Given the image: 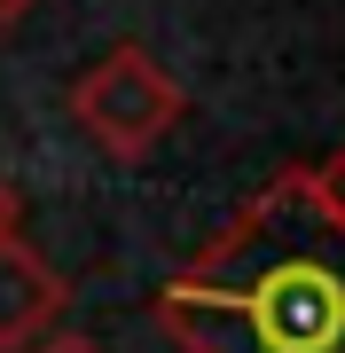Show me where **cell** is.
<instances>
[{
	"mask_svg": "<svg viewBox=\"0 0 345 353\" xmlns=\"http://www.w3.org/2000/svg\"><path fill=\"white\" fill-rule=\"evenodd\" d=\"M32 353H103V345H94V338H63V330H55V338H39Z\"/></svg>",
	"mask_w": 345,
	"mask_h": 353,
	"instance_id": "8992f818",
	"label": "cell"
},
{
	"mask_svg": "<svg viewBox=\"0 0 345 353\" xmlns=\"http://www.w3.org/2000/svg\"><path fill=\"white\" fill-rule=\"evenodd\" d=\"M306 181H314L322 212H330V220L345 228V150H330V165H306Z\"/></svg>",
	"mask_w": 345,
	"mask_h": 353,
	"instance_id": "277c9868",
	"label": "cell"
},
{
	"mask_svg": "<svg viewBox=\"0 0 345 353\" xmlns=\"http://www.w3.org/2000/svg\"><path fill=\"white\" fill-rule=\"evenodd\" d=\"M16 228H24V196H16V181L0 173V236H16Z\"/></svg>",
	"mask_w": 345,
	"mask_h": 353,
	"instance_id": "5b68a950",
	"label": "cell"
},
{
	"mask_svg": "<svg viewBox=\"0 0 345 353\" xmlns=\"http://www.w3.org/2000/svg\"><path fill=\"white\" fill-rule=\"evenodd\" d=\"M157 330L180 353H345V228L306 165H282L157 290Z\"/></svg>",
	"mask_w": 345,
	"mask_h": 353,
	"instance_id": "6da1fadb",
	"label": "cell"
},
{
	"mask_svg": "<svg viewBox=\"0 0 345 353\" xmlns=\"http://www.w3.org/2000/svg\"><path fill=\"white\" fill-rule=\"evenodd\" d=\"M71 118L87 126L94 150H110V157H149L157 141H165L180 126V87H173V71L157 63L149 48H103L87 71L71 79Z\"/></svg>",
	"mask_w": 345,
	"mask_h": 353,
	"instance_id": "7a4b0ae2",
	"label": "cell"
},
{
	"mask_svg": "<svg viewBox=\"0 0 345 353\" xmlns=\"http://www.w3.org/2000/svg\"><path fill=\"white\" fill-rule=\"evenodd\" d=\"M63 322V275L24 236H0V353H32Z\"/></svg>",
	"mask_w": 345,
	"mask_h": 353,
	"instance_id": "3957f363",
	"label": "cell"
},
{
	"mask_svg": "<svg viewBox=\"0 0 345 353\" xmlns=\"http://www.w3.org/2000/svg\"><path fill=\"white\" fill-rule=\"evenodd\" d=\"M24 8H39V0H0V24H16Z\"/></svg>",
	"mask_w": 345,
	"mask_h": 353,
	"instance_id": "52a82bcc",
	"label": "cell"
}]
</instances>
